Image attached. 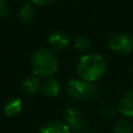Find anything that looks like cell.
Segmentation results:
<instances>
[{"instance_id":"e0dca14e","label":"cell","mask_w":133,"mask_h":133,"mask_svg":"<svg viewBox=\"0 0 133 133\" xmlns=\"http://www.w3.org/2000/svg\"><path fill=\"white\" fill-rule=\"evenodd\" d=\"M9 14V10L7 9V7L4 5L2 8H0V16L1 17H6L7 15Z\"/></svg>"},{"instance_id":"5b68a950","label":"cell","mask_w":133,"mask_h":133,"mask_svg":"<svg viewBox=\"0 0 133 133\" xmlns=\"http://www.w3.org/2000/svg\"><path fill=\"white\" fill-rule=\"evenodd\" d=\"M108 47L118 54H129L133 51V37L127 33L114 34L109 38Z\"/></svg>"},{"instance_id":"3957f363","label":"cell","mask_w":133,"mask_h":133,"mask_svg":"<svg viewBox=\"0 0 133 133\" xmlns=\"http://www.w3.org/2000/svg\"><path fill=\"white\" fill-rule=\"evenodd\" d=\"M66 91L70 97L76 100H90L98 96L99 86L92 82L74 79L69 81L66 86Z\"/></svg>"},{"instance_id":"7c38bea8","label":"cell","mask_w":133,"mask_h":133,"mask_svg":"<svg viewBox=\"0 0 133 133\" xmlns=\"http://www.w3.org/2000/svg\"><path fill=\"white\" fill-rule=\"evenodd\" d=\"M34 15H35V10L30 2L25 3L19 12V17L23 22H31L34 19Z\"/></svg>"},{"instance_id":"ac0fdd59","label":"cell","mask_w":133,"mask_h":133,"mask_svg":"<svg viewBox=\"0 0 133 133\" xmlns=\"http://www.w3.org/2000/svg\"><path fill=\"white\" fill-rule=\"evenodd\" d=\"M4 3H5V0H0V8L4 6Z\"/></svg>"},{"instance_id":"ba28073f","label":"cell","mask_w":133,"mask_h":133,"mask_svg":"<svg viewBox=\"0 0 133 133\" xmlns=\"http://www.w3.org/2000/svg\"><path fill=\"white\" fill-rule=\"evenodd\" d=\"M118 111L127 116L133 117V91L127 92L118 103Z\"/></svg>"},{"instance_id":"9c48e42d","label":"cell","mask_w":133,"mask_h":133,"mask_svg":"<svg viewBox=\"0 0 133 133\" xmlns=\"http://www.w3.org/2000/svg\"><path fill=\"white\" fill-rule=\"evenodd\" d=\"M43 94L48 98H55L59 92V83L57 80L50 78L43 84Z\"/></svg>"},{"instance_id":"8fae6325","label":"cell","mask_w":133,"mask_h":133,"mask_svg":"<svg viewBox=\"0 0 133 133\" xmlns=\"http://www.w3.org/2000/svg\"><path fill=\"white\" fill-rule=\"evenodd\" d=\"M22 87H23V89L27 94L33 95V94H35V92L38 91V89L41 87V82H39V80H38L37 77H35V76H29V77H27L23 81Z\"/></svg>"},{"instance_id":"4fadbf2b","label":"cell","mask_w":133,"mask_h":133,"mask_svg":"<svg viewBox=\"0 0 133 133\" xmlns=\"http://www.w3.org/2000/svg\"><path fill=\"white\" fill-rule=\"evenodd\" d=\"M114 133H133V127L125 118H118L113 125Z\"/></svg>"},{"instance_id":"6da1fadb","label":"cell","mask_w":133,"mask_h":133,"mask_svg":"<svg viewBox=\"0 0 133 133\" xmlns=\"http://www.w3.org/2000/svg\"><path fill=\"white\" fill-rule=\"evenodd\" d=\"M107 69L104 57L98 53H88L80 57L77 62V73L79 77L88 82H94L101 78Z\"/></svg>"},{"instance_id":"7a4b0ae2","label":"cell","mask_w":133,"mask_h":133,"mask_svg":"<svg viewBox=\"0 0 133 133\" xmlns=\"http://www.w3.org/2000/svg\"><path fill=\"white\" fill-rule=\"evenodd\" d=\"M32 70L35 75L49 77L58 69V61L55 54L48 49H37L31 57Z\"/></svg>"},{"instance_id":"52a82bcc","label":"cell","mask_w":133,"mask_h":133,"mask_svg":"<svg viewBox=\"0 0 133 133\" xmlns=\"http://www.w3.org/2000/svg\"><path fill=\"white\" fill-rule=\"evenodd\" d=\"M48 42L53 48H55L57 50H60V49L65 48L69 45L70 39H69V36L64 32L54 31L48 36Z\"/></svg>"},{"instance_id":"30bf717a","label":"cell","mask_w":133,"mask_h":133,"mask_svg":"<svg viewBox=\"0 0 133 133\" xmlns=\"http://www.w3.org/2000/svg\"><path fill=\"white\" fill-rule=\"evenodd\" d=\"M5 114L7 116L17 115L22 110V100L20 98H11L9 99L4 107Z\"/></svg>"},{"instance_id":"5bb4252c","label":"cell","mask_w":133,"mask_h":133,"mask_svg":"<svg viewBox=\"0 0 133 133\" xmlns=\"http://www.w3.org/2000/svg\"><path fill=\"white\" fill-rule=\"evenodd\" d=\"M90 46V42L86 36L80 35L74 39V47L78 50H86Z\"/></svg>"},{"instance_id":"2e32d148","label":"cell","mask_w":133,"mask_h":133,"mask_svg":"<svg viewBox=\"0 0 133 133\" xmlns=\"http://www.w3.org/2000/svg\"><path fill=\"white\" fill-rule=\"evenodd\" d=\"M53 1L54 0H32V2L37 5H48V4L52 3Z\"/></svg>"},{"instance_id":"9a60e30c","label":"cell","mask_w":133,"mask_h":133,"mask_svg":"<svg viewBox=\"0 0 133 133\" xmlns=\"http://www.w3.org/2000/svg\"><path fill=\"white\" fill-rule=\"evenodd\" d=\"M117 112H119V111H118V108H116L115 106H112V105L106 106V107L104 108V110H103V114H104L106 117H109V118L114 117V116L117 114Z\"/></svg>"},{"instance_id":"277c9868","label":"cell","mask_w":133,"mask_h":133,"mask_svg":"<svg viewBox=\"0 0 133 133\" xmlns=\"http://www.w3.org/2000/svg\"><path fill=\"white\" fill-rule=\"evenodd\" d=\"M65 124L75 132L79 133H90V128L82 114V112L76 106H70L64 113Z\"/></svg>"},{"instance_id":"8992f818","label":"cell","mask_w":133,"mask_h":133,"mask_svg":"<svg viewBox=\"0 0 133 133\" xmlns=\"http://www.w3.org/2000/svg\"><path fill=\"white\" fill-rule=\"evenodd\" d=\"M41 133H72L71 129L65 123L52 121L41 127Z\"/></svg>"}]
</instances>
